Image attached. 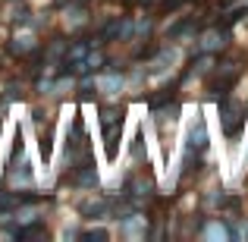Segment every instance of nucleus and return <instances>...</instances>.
<instances>
[{
	"label": "nucleus",
	"instance_id": "obj_1",
	"mask_svg": "<svg viewBox=\"0 0 248 242\" xmlns=\"http://www.w3.org/2000/svg\"><path fill=\"white\" fill-rule=\"evenodd\" d=\"M207 236H220V239H223V236H226V230H223V226H217V224H214V226H207Z\"/></svg>",
	"mask_w": 248,
	"mask_h": 242
}]
</instances>
